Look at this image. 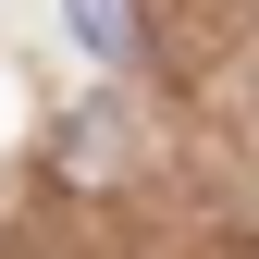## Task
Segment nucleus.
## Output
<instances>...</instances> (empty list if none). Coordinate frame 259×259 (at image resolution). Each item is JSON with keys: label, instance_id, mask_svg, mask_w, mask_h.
Segmentation results:
<instances>
[{"label": "nucleus", "instance_id": "f257e3e1", "mask_svg": "<svg viewBox=\"0 0 259 259\" xmlns=\"http://www.w3.org/2000/svg\"><path fill=\"white\" fill-rule=\"evenodd\" d=\"M62 13H74V37L99 62H136V0H62Z\"/></svg>", "mask_w": 259, "mask_h": 259}]
</instances>
